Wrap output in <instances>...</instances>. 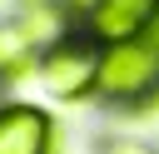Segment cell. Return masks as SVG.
<instances>
[{
    "label": "cell",
    "mask_w": 159,
    "mask_h": 154,
    "mask_svg": "<svg viewBox=\"0 0 159 154\" xmlns=\"http://www.w3.org/2000/svg\"><path fill=\"white\" fill-rule=\"evenodd\" d=\"M99 55L89 35H75V40H55L40 60L45 70V84L60 94V99H84L89 89H99Z\"/></svg>",
    "instance_id": "7a4b0ae2"
},
{
    "label": "cell",
    "mask_w": 159,
    "mask_h": 154,
    "mask_svg": "<svg viewBox=\"0 0 159 154\" xmlns=\"http://www.w3.org/2000/svg\"><path fill=\"white\" fill-rule=\"evenodd\" d=\"M55 5H60V10H75V15H89V10H94V0H55Z\"/></svg>",
    "instance_id": "5b68a950"
},
{
    "label": "cell",
    "mask_w": 159,
    "mask_h": 154,
    "mask_svg": "<svg viewBox=\"0 0 159 154\" xmlns=\"http://www.w3.org/2000/svg\"><path fill=\"white\" fill-rule=\"evenodd\" d=\"M109 154H144V149H134V144H114Z\"/></svg>",
    "instance_id": "8992f818"
},
{
    "label": "cell",
    "mask_w": 159,
    "mask_h": 154,
    "mask_svg": "<svg viewBox=\"0 0 159 154\" xmlns=\"http://www.w3.org/2000/svg\"><path fill=\"white\" fill-rule=\"evenodd\" d=\"M0 154H50V114L35 104L0 109Z\"/></svg>",
    "instance_id": "277c9868"
},
{
    "label": "cell",
    "mask_w": 159,
    "mask_h": 154,
    "mask_svg": "<svg viewBox=\"0 0 159 154\" xmlns=\"http://www.w3.org/2000/svg\"><path fill=\"white\" fill-rule=\"evenodd\" d=\"M99 94L119 104H139L159 94V40H129L109 45L99 55Z\"/></svg>",
    "instance_id": "6da1fadb"
},
{
    "label": "cell",
    "mask_w": 159,
    "mask_h": 154,
    "mask_svg": "<svg viewBox=\"0 0 159 154\" xmlns=\"http://www.w3.org/2000/svg\"><path fill=\"white\" fill-rule=\"evenodd\" d=\"M154 35H159V25H154Z\"/></svg>",
    "instance_id": "52a82bcc"
},
{
    "label": "cell",
    "mask_w": 159,
    "mask_h": 154,
    "mask_svg": "<svg viewBox=\"0 0 159 154\" xmlns=\"http://www.w3.org/2000/svg\"><path fill=\"white\" fill-rule=\"evenodd\" d=\"M154 25H159V0H94V10L84 15V35L104 50L144 40Z\"/></svg>",
    "instance_id": "3957f363"
}]
</instances>
